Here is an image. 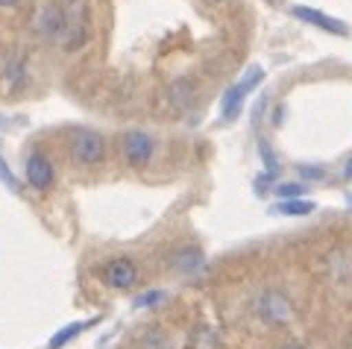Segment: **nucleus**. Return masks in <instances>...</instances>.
<instances>
[{
	"label": "nucleus",
	"instance_id": "obj_1",
	"mask_svg": "<svg viewBox=\"0 0 352 349\" xmlns=\"http://www.w3.org/2000/svg\"><path fill=\"white\" fill-rule=\"evenodd\" d=\"M62 12H65V24L56 45L65 53L82 50L88 45V38H91V9H88V0H65Z\"/></svg>",
	"mask_w": 352,
	"mask_h": 349
},
{
	"label": "nucleus",
	"instance_id": "obj_2",
	"mask_svg": "<svg viewBox=\"0 0 352 349\" xmlns=\"http://www.w3.org/2000/svg\"><path fill=\"white\" fill-rule=\"evenodd\" d=\"M256 317L270 326V329H279V326H288L294 317V302L285 291L279 288H264L256 300Z\"/></svg>",
	"mask_w": 352,
	"mask_h": 349
},
{
	"label": "nucleus",
	"instance_id": "obj_3",
	"mask_svg": "<svg viewBox=\"0 0 352 349\" xmlns=\"http://www.w3.org/2000/svg\"><path fill=\"white\" fill-rule=\"evenodd\" d=\"M261 82H264V68L261 65H252L235 85H229V91L223 94V100H220V115H223V121H235V117L241 115V109H244L247 94L252 89H258Z\"/></svg>",
	"mask_w": 352,
	"mask_h": 349
},
{
	"label": "nucleus",
	"instance_id": "obj_4",
	"mask_svg": "<svg viewBox=\"0 0 352 349\" xmlns=\"http://www.w3.org/2000/svg\"><path fill=\"white\" fill-rule=\"evenodd\" d=\"M71 159L80 168H94L106 159V138L94 129H74L71 135Z\"/></svg>",
	"mask_w": 352,
	"mask_h": 349
},
{
	"label": "nucleus",
	"instance_id": "obj_5",
	"mask_svg": "<svg viewBox=\"0 0 352 349\" xmlns=\"http://www.w3.org/2000/svg\"><path fill=\"white\" fill-rule=\"evenodd\" d=\"M62 24H65V12H62V3H56V0H44L36 9V15H32V30L44 41H59Z\"/></svg>",
	"mask_w": 352,
	"mask_h": 349
},
{
	"label": "nucleus",
	"instance_id": "obj_6",
	"mask_svg": "<svg viewBox=\"0 0 352 349\" xmlns=\"http://www.w3.org/2000/svg\"><path fill=\"white\" fill-rule=\"evenodd\" d=\"M120 147H124V156L132 168H144L153 159V150H156V141L150 133H141V129H129L120 138Z\"/></svg>",
	"mask_w": 352,
	"mask_h": 349
},
{
	"label": "nucleus",
	"instance_id": "obj_7",
	"mask_svg": "<svg viewBox=\"0 0 352 349\" xmlns=\"http://www.w3.org/2000/svg\"><path fill=\"white\" fill-rule=\"evenodd\" d=\"M100 279L109 288L129 291V288H135V282H138V267L132 264L129 258H109L100 267Z\"/></svg>",
	"mask_w": 352,
	"mask_h": 349
},
{
	"label": "nucleus",
	"instance_id": "obj_8",
	"mask_svg": "<svg viewBox=\"0 0 352 349\" xmlns=\"http://www.w3.org/2000/svg\"><path fill=\"white\" fill-rule=\"evenodd\" d=\"M291 15L302 24H311L317 30H326V32H335V36H349V27L344 21H338L332 15L320 12V9H311V6H291Z\"/></svg>",
	"mask_w": 352,
	"mask_h": 349
},
{
	"label": "nucleus",
	"instance_id": "obj_9",
	"mask_svg": "<svg viewBox=\"0 0 352 349\" xmlns=\"http://www.w3.org/2000/svg\"><path fill=\"white\" fill-rule=\"evenodd\" d=\"M24 173H27L30 188H36V191H47L53 185V165H50L47 156H41V153H30Z\"/></svg>",
	"mask_w": 352,
	"mask_h": 349
},
{
	"label": "nucleus",
	"instance_id": "obj_10",
	"mask_svg": "<svg viewBox=\"0 0 352 349\" xmlns=\"http://www.w3.org/2000/svg\"><path fill=\"white\" fill-rule=\"evenodd\" d=\"M194 100H197V85H194V80H188V76H179V80H173L168 85V103H170V109H176V112H185Z\"/></svg>",
	"mask_w": 352,
	"mask_h": 349
},
{
	"label": "nucleus",
	"instance_id": "obj_11",
	"mask_svg": "<svg viewBox=\"0 0 352 349\" xmlns=\"http://www.w3.org/2000/svg\"><path fill=\"white\" fill-rule=\"evenodd\" d=\"M273 214H285V217H305V214H311L317 212V205L311 200H279L276 205L270 209Z\"/></svg>",
	"mask_w": 352,
	"mask_h": 349
},
{
	"label": "nucleus",
	"instance_id": "obj_12",
	"mask_svg": "<svg viewBox=\"0 0 352 349\" xmlns=\"http://www.w3.org/2000/svg\"><path fill=\"white\" fill-rule=\"evenodd\" d=\"M170 267L179 270V273H194V270L203 267V253L200 249H179V253L170 258Z\"/></svg>",
	"mask_w": 352,
	"mask_h": 349
},
{
	"label": "nucleus",
	"instance_id": "obj_13",
	"mask_svg": "<svg viewBox=\"0 0 352 349\" xmlns=\"http://www.w3.org/2000/svg\"><path fill=\"white\" fill-rule=\"evenodd\" d=\"M85 320H76V323H68V326H62V329L50 337V344H47V349H62V346H68L74 337H80L82 335V329H85Z\"/></svg>",
	"mask_w": 352,
	"mask_h": 349
},
{
	"label": "nucleus",
	"instance_id": "obj_14",
	"mask_svg": "<svg viewBox=\"0 0 352 349\" xmlns=\"http://www.w3.org/2000/svg\"><path fill=\"white\" fill-rule=\"evenodd\" d=\"M329 264H332V279L335 282H344L346 276H352V258L349 256L335 253L332 258H329Z\"/></svg>",
	"mask_w": 352,
	"mask_h": 349
},
{
	"label": "nucleus",
	"instance_id": "obj_15",
	"mask_svg": "<svg viewBox=\"0 0 352 349\" xmlns=\"http://www.w3.org/2000/svg\"><path fill=\"white\" fill-rule=\"evenodd\" d=\"M276 197L279 200H300V197H305V185L302 182H276Z\"/></svg>",
	"mask_w": 352,
	"mask_h": 349
},
{
	"label": "nucleus",
	"instance_id": "obj_16",
	"mask_svg": "<svg viewBox=\"0 0 352 349\" xmlns=\"http://www.w3.org/2000/svg\"><path fill=\"white\" fill-rule=\"evenodd\" d=\"M141 349H170V341L150 326V332L141 335Z\"/></svg>",
	"mask_w": 352,
	"mask_h": 349
},
{
	"label": "nucleus",
	"instance_id": "obj_17",
	"mask_svg": "<svg viewBox=\"0 0 352 349\" xmlns=\"http://www.w3.org/2000/svg\"><path fill=\"white\" fill-rule=\"evenodd\" d=\"M164 300H168V293H164V291H144L135 300V305H138V308H156V305H162Z\"/></svg>",
	"mask_w": 352,
	"mask_h": 349
},
{
	"label": "nucleus",
	"instance_id": "obj_18",
	"mask_svg": "<svg viewBox=\"0 0 352 349\" xmlns=\"http://www.w3.org/2000/svg\"><path fill=\"white\" fill-rule=\"evenodd\" d=\"M258 153H261V159H264V170H267V173H276L279 165H276V156H273V150H270L267 141H258Z\"/></svg>",
	"mask_w": 352,
	"mask_h": 349
},
{
	"label": "nucleus",
	"instance_id": "obj_19",
	"mask_svg": "<svg viewBox=\"0 0 352 349\" xmlns=\"http://www.w3.org/2000/svg\"><path fill=\"white\" fill-rule=\"evenodd\" d=\"M0 182H3V185H6V188H9V191H21V182L15 179V173H12V170H9V165H6V161H3V159H0Z\"/></svg>",
	"mask_w": 352,
	"mask_h": 349
},
{
	"label": "nucleus",
	"instance_id": "obj_20",
	"mask_svg": "<svg viewBox=\"0 0 352 349\" xmlns=\"http://www.w3.org/2000/svg\"><path fill=\"white\" fill-rule=\"evenodd\" d=\"M6 80H9V85H18L21 80H24V65H21V62H9L6 65Z\"/></svg>",
	"mask_w": 352,
	"mask_h": 349
},
{
	"label": "nucleus",
	"instance_id": "obj_21",
	"mask_svg": "<svg viewBox=\"0 0 352 349\" xmlns=\"http://www.w3.org/2000/svg\"><path fill=\"white\" fill-rule=\"evenodd\" d=\"M300 177H302V179H323V177H326V170H323V168L302 165V168H300Z\"/></svg>",
	"mask_w": 352,
	"mask_h": 349
},
{
	"label": "nucleus",
	"instance_id": "obj_22",
	"mask_svg": "<svg viewBox=\"0 0 352 349\" xmlns=\"http://www.w3.org/2000/svg\"><path fill=\"white\" fill-rule=\"evenodd\" d=\"M273 177H276V173H267V170H264V173H261V177L256 179V194H267V191H270V188H267V185L273 182Z\"/></svg>",
	"mask_w": 352,
	"mask_h": 349
},
{
	"label": "nucleus",
	"instance_id": "obj_23",
	"mask_svg": "<svg viewBox=\"0 0 352 349\" xmlns=\"http://www.w3.org/2000/svg\"><path fill=\"white\" fill-rule=\"evenodd\" d=\"M282 117H285V109L279 106L276 112H273V126H279V124H282Z\"/></svg>",
	"mask_w": 352,
	"mask_h": 349
},
{
	"label": "nucleus",
	"instance_id": "obj_24",
	"mask_svg": "<svg viewBox=\"0 0 352 349\" xmlns=\"http://www.w3.org/2000/svg\"><path fill=\"white\" fill-rule=\"evenodd\" d=\"M21 0H0V9H15Z\"/></svg>",
	"mask_w": 352,
	"mask_h": 349
},
{
	"label": "nucleus",
	"instance_id": "obj_25",
	"mask_svg": "<svg viewBox=\"0 0 352 349\" xmlns=\"http://www.w3.org/2000/svg\"><path fill=\"white\" fill-rule=\"evenodd\" d=\"M344 179H352V156L346 159V165H344Z\"/></svg>",
	"mask_w": 352,
	"mask_h": 349
},
{
	"label": "nucleus",
	"instance_id": "obj_26",
	"mask_svg": "<svg viewBox=\"0 0 352 349\" xmlns=\"http://www.w3.org/2000/svg\"><path fill=\"white\" fill-rule=\"evenodd\" d=\"M279 349H305V346H300V344H285V346H279Z\"/></svg>",
	"mask_w": 352,
	"mask_h": 349
},
{
	"label": "nucleus",
	"instance_id": "obj_27",
	"mask_svg": "<svg viewBox=\"0 0 352 349\" xmlns=\"http://www.w3.org/2000/svg\"><path fill=\"white\" fill-rule=\"evenodd\" d=\"M217 3H229V0H217Z\"/></svg>",
	"mask_w": 352,
	"mask_h": 349
},
{
	"label": "nucleus",
	"instance_id": "obj_28",
	"mask_svg": "<svg viewBox=\"0 0 352 349\" xmlns=\"http://www.w3.org/2000/svg\"><path fill=\"white\" fill-rule=\"evenodd\" d=\"M346 349H352V344H346Z\"/></svg>",
	"mask_w": 352,
	"mask_h": 349
},
{
	"label": "nucleus",
	"instance_id": "obj_29",
	"mask_svg": "<svg viewBox=\"0 0 352 349\" xmlns=\"http://www.w3.org/2000/svg\"><path fill=\"white\" fill-rule=\"evenodd\" d=\"M349 205H352V197H349Z\"/></svg>",
	"mask_w": 352,
	"mask_h": 349
}]
</instances>
